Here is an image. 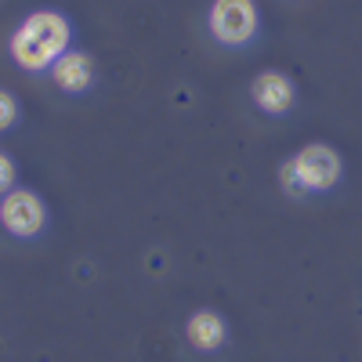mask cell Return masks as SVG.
I'll list each match as a JSON object with an SVG mask.
<instances>
[{"mask_svg":"<svg viewBox=\"0 0 362 362\" xmlns=\"http://www.w3.org/2000/svg\"><path fill=\"white\" fill-rule=\"evenodd\" d=\"M69 51V22L58 11H37L29 15L11 37V54L15 62L29 73L51 69L58 58Z\"/></svg>","mask_w":362,"mask_h":362,"instance_id":"6da1fadb","label":"cell"},{"mask_svg":"<svg viewBox=\"0 0 362 362\" xmlns=\"http://www.w3.org/2000/svg\"><path fill=\"white\" fill-rule=\"evenodd\" d=\"M210 29L221 44H247L257 29V11L254 0H214L210 8Z\"/></svg>","mask_w":362,"mask_h":362,"instance_id":"7a4b0ae2","label":"cell"},{"mask_svg":"<svg viewBox=\"0 0 362 362\" xmlns=\"http://www.w3.org/2000/svg\"><path fill=\"white\" fill-rule=\"evenodd\" d=\"M293 170H297V177H300L305 189H329L341 177V160H337V153L329 145H308V148L297 153Z\"/></svg>","mask_w":362,"mask_h":362,"instance_id":"3957f363","label":"cell"},{"mask_svg":"<svg viewBox=\"0 0 362 362\" xmlns=\"http://www.w3.org/2000/svg\"><path fill=\"white\" fill-rule=\"evenodd\" d=\"M0 218H4V228L11 235L29 239V235H37L44 228V203L33 192H25V189L8 192L4 203H0Z\"/></svg>","mask_w":362,"mask_h":362,"instance_id":"277c9868","label":"cell"},{"mask_svg":"<svg viewBox=\"0 0 362 362\" xmlns=\"http://www.w3.org/2000/svg\"><path fill=\"white\" fill-rule=\"evenodd\" d=\"M254 102L264 112H286L293 105V83L283 73H261L254 80Z\"/></svg>","mask_w":362,"mask_h":362,"instance_id":"5b68a950","label":"cell"},{"mask_svg":"<svg viewBox=\"0 0 362 362\" xmlns=\"http://www.w3.org/2000/svg\"><path fill=\"white\" fill-rule=\"evenodd\" d=\"M90 76H95V73H90V58L87 54H76V51H66L51 66V80L62 87V90H87Z\"/></svg>","mask_w":362,"mask_h":362,"instance_id":"8992f818","label":"cell"},{"mask_svg":"<svg viewBox=\"0 0 362 362\" xmlns=\"http://www.w3.org/2000/svg\"><path fill=\"white\" fill-rule=\"evenodd\" d=\"M189 341H192V348H199V351H214V348L225 341V322H221V315H214V312H196V315L189 319Z\"/></svg>","mask_w":362,"mask_h":362,"instance_id":"52a82bcc","label":"cell"},{"mask_svg":"<svg viewBox=\"0 0 362 362\" xmlns=\"http://www.w3.org/2000/svg\"><path fill=\"white\" fill-rule=\"evenodd\" d=\"M0 112H4L0 127H11V124H15V98H11V95H0Z\"/></svg>","mask_w":362,"mask_h":362,"instance_id":"ba28073f","label":"cell"},{"mask_svg":"<svg viewBox=\"0 0 362 362\" xmlns=\"http://www.w3.org/2000/svg\"><path fill=\"white\" fill-rule=\"evenodd\" d=\"M283 185H286L290 192H300V189H305V185H300V177H297V170H293V163L283 167Z\"/></svg>","mask_w":362,"mask_h":362,"instance_id":"9c48e42d","label":"cell"},{"mask_svg":"<svg viewBox=\"0 0 362 362\" xmlns=\"http://www.w3.org/2000/svg\"><path fill=\"white\" fill-rule=\"evenodd\" d=\"M11 177H15V167H11V160H8V156H0V185H4V189H11Z\"/></svg>","mask_w":362,"mask_h":362,"instance_id":"30bf717a","label":"cell"}]
</instances>
